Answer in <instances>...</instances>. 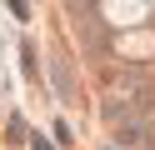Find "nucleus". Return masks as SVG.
<instances>
[{
  "instance_id": "nucleus-1",
  "label": "nucleus",
  "mask_w": 155,
  "mask_h": 150,
  "mask_svg": "<svg viewBox=\"0 0 155 150\" xmlns=\"http://www.w3.org/2000/svg\"><path fill=\"white\" fill-rule=\"evenodd\" d=\"M105 120L115 125V140H120V145H140V140H145V110H135V105H110Z\"/></svg>"
},
{
  "instance_id": "nucleus-2",
  "label": "nucleus",
  "mask_w": 155,
  "mask_h": 150,
  "mask_svg": "<svg viewBox=\"0 0 155 150\" xmlns=\"http://www.w3.org/2000/svg\"><path fill=\"white\" fill-rule=\"evenodd\" d=\"M55 90H60V95H70V70H65V65H55Z\"/></svg>"
},
{
  "instance_id": "nucleus-3",
  "label": "nucleus",
  "mask_w": 155,
  "mask_h": 150,
  "mask_svg": "<svg viewBox=\"0 0 155 150\" xmlns=\"http://www.w3.org/2000/svg\"><path fill=\"white\" fill-rule=\"evenodd\" d=\"M90 5H95V0H70V10H75V15H90Z\"/></svg>"
},
{
  "instance_id": "nucleus-4",
  "label": "nucleus",
  "mask_w": 155,
  "mask_h": 150,
  "mask_svg": "<svg viewBox=\"0 0 155 150\" xmlns=\"http://www.w3.org/2000/svg\"><path fill=\"white\" fill-rule=\"evenodd\" d=\"M30 150H50V140H45V135H35V140H30Z\"/></svg>"
}]
</instances>
